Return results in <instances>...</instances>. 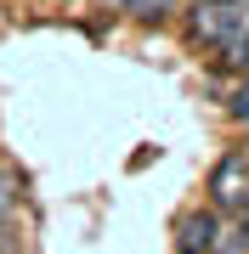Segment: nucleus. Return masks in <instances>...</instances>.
<instances>
[{
  "label": "nucleus",
  "mask_w": 249,
  "mask_h": 254,
  "mask_svg": "<svg viewBox=\"0 0 249 254\" xmlns=\"http://www.w3.org/2000/svg\"><path fill=\"white\" fill-rule=\"evenodd\" d=\"M113 6L130 11V17H142V23H153V17H175L181 0H113Z\"/></svg>",
  "instance_id": "20e7f679"
},
{
  "label": "nucleus",
  "mask_w": 249,
  "mask_h": 254,
  "mask_svg": "<svg viewBox=\"0 0 249 254\" xmlns=\"http://www.w3.org/2000/svg\"><path fill=\"white\" fill-rule=\"evenodd\" d=\"M210 254H227V249H210Z\"/></svg>",
  "instance_id": "6e6552de"
},
{
  "label": "nucleus",
  "mask_w": 249,
  "mask_h": 254,
  "mask_svg": "<svg viewBox=\"0 0 249 254\" xmlns=\"http://www.w3.org/2000/svg\"><path fill=\"white\" fill-rule=\"evenodd\" d=\"M238 232L249 237V198H244V209H238Z\"/></svg>",
  "instance_id": "0eeeda50"
},
{
  "label": "nucleus",
  "mask_w": 249,
  "mask_h": 254,
  "mask_svg": "<svg viewBox=\"0 0 249 254\" xmlns=\"http://www.w3.org/2000/svg\"><path fill=\"white\" fill-rule=\"evenodd\" d=\"M210 249H221V215L198 203L175 220V254H210Z\"/></svg>",
  "instance_id": "7ed1b4c3"
},
{
  "label": "nucleus",
  "mask_w": 249,
  "mask_h": 254,
  "mask_svg": "<svg viewBox=\"0 0 249 254\" xmlns=\"http://www.w3.org/2000/svg\"><path fill=\"white\" fill-rule=\"evenodd\" d=\"M204 192H210V209H215V215H238L244 198H249V147H227V153L215 158Z\"/></svg>",
  "instance_id": "f03ea898"
},
{
  "label": "nucleus",
  "mask_w": 249,
  "mask_h": 254,
  "mask_svg": "<svg viewBox=\"0 0 249 254\" xmlns=\"http://www.w3.org/2000/svg\"><path fill=\"white\" fill-rule=\"evenodd\" d=\"M244 73H249V68H244Z\"/></svg>",
  "instance_id": "1a4fd4ad"
},
{
  "label": "nucleus",
  "mask_w": 249,
  "mask_h": 254,
  "mask_svg": "<svg viewBox=\"0 0 249 254\" xmlns=\"http://www.w3.org/2000/svg\"><path fill=\"white\" fill-rule=\"evenodd\" d=\"M187 34L215 46L227 68H249V0H198L187 11Z\"/></svg>",
  "instance_id": "f257e3e1"
},
{
  "label": "nucleus",
  "mask_w": 249,
  "mask_h": 254,
  "mask_svg": "<svg viewBox=\"0 0 249 254\" xmlns=\"http://www.w3.org/2000/svg\"><path fill=\"white\" fill-rule=\"evenodd\" d=\"M227 113H232V125H249V73L238 85H232V96H227Z\"/></svg>",
  "instance_id": "39448f33"
},
{
  "label": "nucleus",
  "mask_w": 249,
  "mask_h": 254,
  "mask_svg": "<svg viewBox=\"0 0 249 254\" xmlns=\"http://www.w3.org/2000/svg\"><path fill=\"white\" fill-rule=\"evenodd\" d=\"M11 203H17V181L0 170V215H11Z\"/></svg>",
  "instance_id": "423d86ee"
}]
</instances>
